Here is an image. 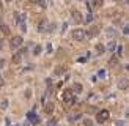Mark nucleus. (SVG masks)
Masks as SVG:
<instances>
[{"label": "nucleus", "instance_id": "obj_12", "mask_svg": "<svg viewBox=\"0 0 129 126\" xmlns=\"http://www.w3.org/2000/svg\"><path fill=\"white\" fill-rule=\"evenodd\" d=\"M33 54H35V55H40V54H41V46H35V50H33Z\"/></svg>", "mask_w": 129, "mask_h": 126}, {"label": "nucleus", "instance_id": "obj_9", "mask_svg": "<svg viewBox=\"0 0 129 126\" xmlns=\"http://www.w3.org/2000/svg\"><path fill=\"white\" fill-rule=\"evenodd\" d=\"M94 49H96L98 54H102V52L106 50V46H104V44H96V47H94Z\"/></svg>", "mask_w": 129, "mask_h": 126}, {"label": "nucleus", "instance_id": "obj_7", "mask_svg": "<svg viewBox=\"0 0 129 126\" xmlns=\"http://www.w3.org/2000/svg\"><path fill=\"white\" fill-rule=\"evenodd\" d=\"M44 112H46V114H52V112H54V104L52 102H47L44 106Z\"/></svg>", "mask_w": 129, "mask_h": 126}, {"label": "nucleus", "instance_id": "obj_4", "mask_svg": "<svg viewBox=\"0 0 129 126\" xmlns=\"http://www.w3.org/2000/svg\"><path fill=\"white\" fill-rule=\"evenodd\" d=\"M66 71H68V66H66V65H58V66L54 69V74H55V76H62V74H64Z\"/></svg>", "mask_w": 129, "mask_h": 126}, {"label": "nucleus", "instance_id": "obj_21", "mask_svg": "<svg viewBox=\"0 0 129 126\" xmlns=\"http://www.w3.org/2000/svg\"><path fill=\"white\" fill-rule=\"evenodd\" d=\"M6 2H13V0H6Z\"/></svg>", "mask_w": 129, "mask_h": 126}, {"label": "nucleus", "instance_id": "obj_19", "mask_svg": "<svg viewBox=\"0 0 129 126\" xmlns=\"http://www.w3.org/2000/svg\"><path fill=\"white\" fill-rule=\"evenodd\" d=\"M124 33L129 35V25H126V27H124Z\"/></svg>", "mask_w": 129, "mask_h": 126}, {"label": "nucleus", "instance_id": "obj_11", "mask_svg": "<svg viewBox=\"0 0 129 126\" xmlns=\"http://www.w3.org/2000/svg\"><path fill=\"white\" fill-rule=\"evenodd\" d=\"M117 62H118V58H117V57H112L109 63H110V66H115V65H117Z\"/></svg>", "mask_w": 129, "mask_h": 126}, {"label": "nucleus", "instance_id": "obj_17", "mask_svg": "<svg viewBox=\"0 0 129 126\" xmlns=\"http://www.w3.org/2000/svg\"><path fill=\"white\" fill-rule=\"evenodd\" d=\"M3 85H5V79H3V77H2V74H0V88H2Z\"/></svg>", "mask_w": 129, "mask_h": 126}, {"label": "nucleus", "instance_id": "obj_16", "mask_svg": "<svg viewBox=\"0 0 129 126\" xmlns=\"http://www.w3.org/2000/svg\"><path fill=\"white\" fill-rule=\"evenodd\" d=\"M0 106H2V109H5V107H8V101H6V99H3Z\"/></svg>", "mask_w": 129, "mask_h": 126}, {"label": "nucleus", "instance_id": "obj_13", "mask_svg": "<svg viewBox=\"0 0 129 126\" xmlns=\"http://www.w3.org/2000/svg\"><path fill=\"white\" fill-rule=\"evenodd\" d=\"M84 125H85V126H93V121L90 120V118H85V120H84Z\"/></svg>", "mask_w": 129, "mask_h": 126}, {"label": "nucleus", "instance_id": "obj_15", "mask_svg": "<svg viewBox=\"0 0 129 126\" xmlns=\"http://www.w3.org/2000/svg\"><path fill=\"white\" fill-rule=\"evenodd\" d=\"M55 125H57V120H55V118H50V120H49V126H55Z\"/></svg>", "mask_w": 129, "mask_h": 126}, {"label": "nucleus", "instance_id": "obj_2", "mask_svg": "<svg viewBox=\"0 0 129 126\" xmlns=\"http://www.w3.org/2000/svg\"><path fill=\"white\" fill-rule=\"evenodd\" d=\"M10 46H11V49H19V47L22 46V38L21 36H13L10 40Z\"/></svg>", "mask_w": 129, "mask_h": 126}, {"label": "nucleus", "instance_id": "obj_3", "mask_svg": "<svg viewBox=\"0 0 129 126\" xmlns=\"http://www.w3.org/2000/svg\"><path fill=\"white\" fill-rule=\"evenodd\" d=\"M107 120H109V112L107 110H101L99 114L96 115V121L98 123H106Z\"/></svg>", "mask_w": 129, "mask_h": 126}, {"label": "nucleus", "instance_id": "obj_1", "mask_svg": "<svg viewBox=\"0 0 129 126\" xmlns=\"http://www.w3.org/2000/svg\"><path fill=\"white\" fill-rule=\"evenodd\" d=\"M71 36L74 38L76 41H82L85 38V32L82 28H76V30H72V32H71Z\"/></svg>", "mask_w": 129, "mask_h": 126}, {"label": "nucleus", "instance_id": "obj_8", "mask_svg": "<svg viewBox=\"0 0 129 126\" xmlns=\"http://www.w3.org/2000/svg\"><path fill=\"white\" fill-rule=\"evenodd\" d=\"M91 5L94 8H101L102 5H104V0H91Z\"/></svg>", "mask_w": 129, "mask_h": 126}, {"label": "nucleus", "instance_id": "obj_6", "mask_svg": "<svg viewBox=\"0 0 129 126\" xmlns=\"http://www.w3.org/2000/svg\"><path fill=\"white\" fill-rule=\"evenodd\" d=\"M128 87H129V80H128V79H123V80H120V82H118V88L126 90Z\"/></svg>", "mask_w": 129, "mask_h": 126}, {"label": "nucleus", "instance_id": "obj_18", "mask_svg": "<svg viewBox=\"0 0 129 126\" xmlns=\"http://www.w3.org/2000/svg\"><path fill=\"white\" fill-rule=\"evenodd\" d=\"M25 96L30 98V96H32V92H30V90H25Z\"/></svg>", "mask_w": 129, "mask_h": 126}, {"label": "nucleus", "instance_id": "obj_14", "mask_svg": "<svg viewBox=\"0 0 129 126\" xmlns=\"http://www.w3.org/2000/svg\"><path fill=\"white\" fill-rule=\"evenodd\" d=\"M18 62H21V55H18V54H16L14 57H13V63H18Z\"/></svg>", "mask_w": 129, "mask_h": 126}, {"label": "nucleus", "instance_id": "obj_5", "mask_svg": "<svg viewBox=\"0 0 129 126\" xmlns=\"http://www.w3.org/2000/svg\"><path fill=\"white\" fill-rule=\"evenodd\" d=\"M71 16H72V19H74V22H77V24L82 22V14H80L77 10H72L71 11Z\"/></svg>", "mask_w": 129, "mask_h": 126}, {"label": "nucleus", "instance_id": "obj_10", "mask_svg": "<svg viewBox=\"0 0 129 126\" xmlns=\"http://www.w3.org/2000/svg\"><path fill=\"white\" fill-rule=\"evenodd\" d=\"M82 92V85L80 84H74V93H80Z\"/></svg>", "mask_w": 129, "mask_h": 126}, {"label": "nucleus", "instance_id": "obj_20", "mask_svg": "<svg viewBox=\"0 0 129 126\" xmlns=\"http://www.w3.org/2000/svg\"><path fill=\"white\" fill-rule=\"evenodd\" d=\"M5 66V60H0V68H3Z\"/></svg>", "mask_w": 129, "mask_h": 126}]
</instances>
